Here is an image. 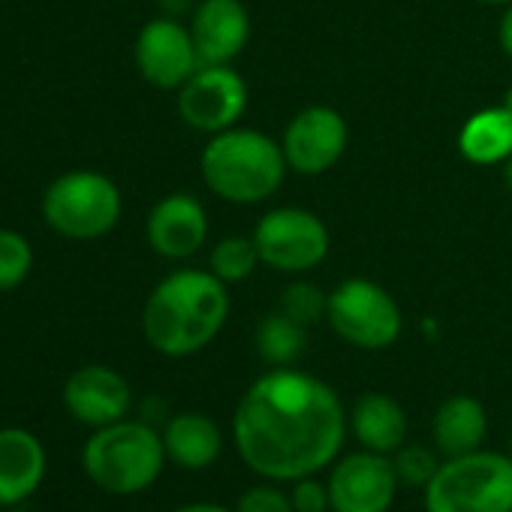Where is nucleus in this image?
I'll return each instance as SVG.
<instances>
[{
    "label": "nucleus",
    "instance_id": "0eeeda50",
    "mask_svg": "<svg viewBox=\"0 0 512 512\" xmlns=\"http://www.w3.org/2000/svg\"><path fill=\"white\" fill-rule=\"evenodd\" d=\"M326 323L356 350H386L401 338L404 317L395 296L368 278H347L329 293Z\"/></svg>",
    "mask_w": 512,
    "mask_h": 512
},
{
    "label": "nucleus",
    "instance_id": "9d476101",
    "mask_svg": "<svg viewBox=\"0 0 512 512\" xmlns=\"http://www.w3.org/2000/svg\"><path fill=\"white\" fill-rule=\"evenodd\" d=\"M326 482L332 512H389L401 488L392 455L371 449L338 455Z\"/></svg>",
    "mask_w": 512,
    "mask_h": 512
},
{
    "label": "nucleus",
    "instance_id": "4468645a",
    "mask_svg": "<svg viewBox=\"0 0 512 512\" xmlns=\"http://www.w3.org/2000/svg\"><path fill=\"white\" fill-rule=\"evenodd\" d=\"M145 238L163 260H190L208 241V214L193 193H169L154 202Z\"/></svg>",
    "mask_w": 512,
    "mask_h": 512
},
{
    "label": "nucleus",
    "instance_id": "393cba45",
    "mask_svg": "<svg viewBox=\"0 0 512 512\" xmlns=\"http://www.w3.org/2000/svg\"><path fill=\"white\" fill-rule=\"evenodd\" d=\"M398 482L407 488H425L431 482V476L440 467V452L425 446V443H404L395 455H392Z\"/></svg>",
    "mask_w": 512,
    "mask_h": 512
},
{
    "label": "nucleus",
    "instance_id": "39448f33",
    "mask_svg": "<svg viewBox=\"0 0 512 512\" xmlns=\"http://www.w3.org/2000/svg\"><path fill=\"white\" fill-rule=\"evenodd\" d=\"M425 512H512V455L476 449L443 458L422 488Z\"/></svg>",
    "mask_w": 512,
    "mask_h": 512
},
{
    "label": "nucleus",
    "instance_id": "aec40b11",
    "mask_svg": "<svg viewBox=\"0 0 512 512\" xmlns=\"http://www.w3.org/2000/svg\"><path fill=\"white\" fill-rule=\"evenodd\" d=\"M458 151L473 166H503L512 154V109L500 103L473 112L461 124Z\"/></svg>",
    "mask_w": 512,
    "mask_h": 512
},
{
    "label": "nucleus",
    "instance_id": "a211bd4d",
    "mask_svg": "<svg viewBox=\"0 0 512 512\" xmlns=\"http://www.w3.org/2000/svg\"><path fill=\"white\" fill-rule=\"evenodd\" d=\"M488 434V413L473 395H449L431 419V440L440 458H455L482 449Z\"/></svg>",
    "mask_w": 512,
    "mask_h": 512
},
{
    "label": "nucleus",
    "instance_id": "5701e85b",
    "mask_svg": "<svg viewBox=\"0 0 512 512\" xmlns=\"http://www.w3.org/2000/svg\"><path fill=\"white\" fill-rule=\"evenodd\" d=\"M34 269V247L16 229H0V293H10L28 281Z\"/></svg>",
    "mask_w": 512,
    "mask_h": 512
},
{
    "label": "nucleus",
    "instance_id": "423d86ee",
    "mask_svg": "<svg viewBox=\"0 0 512 512\" xmlns=\"http://www.w3.org/2000/svg\"><path fill=\"white\" fill-rule=\"evenodd\" d=\"M124 214L118 184L97 169H73L55 178L43 196V220L70 241L109 235Z\"/></svg>",
    "mask_w": 512,
    "mask_h": 512
},
{
    "label": "nucleus",
    "instance_id": "9b49d317",
    "mask_svg": "<svg viewBox=\"0 0 512 512\" xmlns=\"http://www.w3.org/2000/svg\"><path fill=\"white\" fill-rule=\"evenodd\" d=\"M133 61L139 76L160 91H178L202 67L190 28L172 16L142 25L133 46Z\"/></svg>",
    "mask_w": 512,
    "mask_h": 512
},
{
    "label": "nucleus",
    "instance_id": "7c9ffc66",
    "mask_svg": "<svg viewBox=\"0 0 512 512\" xmlns=\"http://www.w3.org/2000/svg\"><path fill=\"white\" fill-rule=\"evenodd\" d=\"M479 4H488V7H509L512 0H479Z\"/></svg>",
    "mask_w": 512,
    "mask_h": 512
},
{
    "label": "nucleus",
    "instance_id": "b1692460",
    "mask_svg": "<svg viewBox=\"0 0 512 512\" xmlns=\"http://www.w3.org/2000/svg\"><path fill=\"white\" fill-rule=\"evenodd\" d=\"M326 308H329V293H323L311 281H293L281 293V302H278V311H284L287 317H293L305 329H311L314 323L326 320Z\"/></svg>",
    "mask_w": 512,
    "mask_h": 512
},
{
    "label": "nucleus",
    "instance_id": "ddd939ff",
    "mask_svg": "<svg viewBox=\"0 0 512 512\" xmlns=\"http://www.w3.org/2000/svg\"><path fill=\"white\" fill-rule=\"evenodd\" d=\"M64 410L79 422L94 428L121 422L133 410V389L127 377L109 365H82L76 368L61 389Z\"/></svg>",
    "mask_w": 512,
    "mask_h": 512
},
{
    "label": "nucleus",
    "instance_id": "f03ea898",
    "mask_svg": "<svg viewBox=\"0 0 512 512\" xmlns=\"http://www.w3.org/2000/svg\"><path fill=\"white\" fill-rule=\"evenodd\" d=\"M226 320V284L211 269H178L151 290L142 308V335L160 356L187 359L205 350Z\"/></svg>",
    "mask_w": 512,
    "mask_h": 512
},
{
    "label": "nucleus",
    "instance_id": "dca6fc26",
    "mask_svg": "<svg viewBox=\"0 0 512 512\" xmlns=\"http://www.w3.org/2000/svg\"><path fill=\"white\" fill-rule=\"evenodd\" d=\"M187 28L202 64H232L250 40V13L241 0H199Z\"/></svg>",
    "mask_w": 512,
    "mask_h": 512
},
{
    "label": "nucleus",
    "instance_id": "473e14b6",
    "mask_svg": "<svg viewBox=\"0 0 512 512\" xmlns=\"http://www.w3.org/2000/svg\"><path fill=\"white\" fill-rule=\"evenodd\" d=\"M509 455H512V437H509Z\"/></svg>",
    "mask_w": 512,
    "mask_h": 512
},
{
    "label": "nucleus",
    "instance_id": "2eb2a0df",
    "mask_svg": "<svg viewBox=\"0 0 512 512\" xmlns=\"http://www.w3.org/2000/svg\"><path fill=\"white\" fill-rule=\"evenodd\" d=\"M49 473V452L43 440L19 425L0 428V509L31 500Z\"/></svg>",
    "mask_w": 512,
    "mask_h": 512
},
{
    "label": "nucleus",
    "instance_id": "c85d7f7f",
    "mask_svg": "<svg viewBox=\"0 0 512 512\" xmlns=\"http://www.w3.org/2000/svg\"><path fill=\"white\" fill-rule=\"evenodd\" d=\"M172 512H235V509H226V506H220V503H205V500H199V503L175 506Z\"/></svg>",
    "mask_w": 512,
    "mask_h": 512
},
{
    "label": "nucleus",
    "instance_id": "6ab92c4d",
    "mask_svg": "<svg viewBox=\"0 0 512 512\" xmlns=\"http://www.w3.org/2000/svg\"><path fill=\"white\" fill-rule=\"evenodd\" d=\"M163 446L166 458L181 470H205L223 452L220 425L205 413H175L163 422Z\"/></svg>",
    "mask_w": 512,
    "mask_h": 512
},
{
    "label": "nucleus",
    "instance_id": "1a4fd4ad",
    "mask_svg": "<svg viewBox=\"0 0 512 512\" xmlns=\"http://www.w3.org/2000/svg\"><path fill=\"white\" fill-rule=\"evenodd\" d=\"M247 112V85L232 64H202L178 88V115L199 133H223L238 127Z\"/></svg>",
    "mask_w": 512,
    "mask_h": 512
},
{
    "label": "nucleus",
    "instance_id": "f8f14e48",
    "mask_svg": "<svg viewBox=\"0 0 512 512\" xmlns=\"http://www.w3.org/2000/svg\"><path fill=\"white\" fill-rule=\"evenodd\" d=\"M350 130L338 109L332 106H308L302 109L284 130L281 148L287 166L296 175L314 178L329 172L347 151Z\"/></svg>",
    "mask_w": 512,
    "mask_h": 512
},
{
    "label": "nucleus",
    "instance_id": "f3484780",
    "mask_svg": "<svg viewBox=\"0 0 512 512\" xmlns=\"http://www.w3.org/2000/svg\"><path fill=\"white\" fill-rule=\"evenodd\" d=\"M347 419H350V431L356 443L380 455H395L410 437V422H407L404 407L386 392L359 395Z\"/></svg>",
    "mask_w": 512,
    "mask_h": 512
},
{
    "label": "nucleus",
    "instance_id": "a878e982",
    "mask_svg": "<svg viewBox=\"0 0 512 512\" xmlns=\"http://www.w3.org/2000/svg\"><path fill=\"white\" fill-rule=\"evenodd\" d=\"M235 512H296L290 491H284L278 482H256L244 488L235 500Z\"/></svg>",
    "mask_w": 512,
    "mask_h": 512
},
{
    "label": "nucleus",
    "instance_id": "2f4dec72",
    "mask_svg": "<svg viewBox=\"0 0 512 512\" xmlns=\"http://www.w3.org/2000/svg\"><path fill=\"white\" fill-rule=\"evenodd\" d=\"M503 106L512 109V82H509V88H506V94H503Z\"/></svg>",
    "mask_w": 512,
    "mask_h": 512
},
{
    "label": "nucleus",
    "instance_id": "c756f323",
    "mask_svg": "<svg viewBox=\"0 0 512 512\" xmlns=\"http://www.w3.org/2000/svg\"><path fill=\"white\" fill-rule=\"evenodd\" d=\"M500 172H503V184H506V187L512 190V154H509V157L503 160V166H500Z\"/></svg>",
    "mask_w": 512,
    "mask_h": 512
},
{
    "label": "nucleus",
    "instance_id": "bb28decb",
    "mask_svg": "<svg viewBox=\"0 0 512 512\" xmlns=\"http://www.w3.org/2000/svg\"><path fill=\"white\" fill-rule=\"evenodd\" d=\"M290 500L296 512H332V500H329V482L314 476H302L296 482H290Z\"/></svg>",
    "mask_w": 512,
    "mask_h": 512
},
{
    "label": "nucleus",
    "instance_id": "cd10ccee",
    "mask_svg": "<svg viewBox=\"0 0 512 512\" xmlns=\"http://www.w3.org/2000/svg\"><path fill=\"white\" fill-rule=\"evenodd\" d=\"M497 43H500L503 55L512 58V4L503 7V19H500V28H497Z\"/></svg>",
    "mask_w": 512,
    "mask_h": 512
},
{
    "label": "nucleus",
    "instance_id": "412c9836",
    "mask_svg": "<svg viewBox=\"0 0 512 512\" xmlns=\"http://www.w3.org/2000/svg\"><path fill=\"white\" fill-rule=\"evenodd\" d=\"M253 344L266 365L293 368L308 350V329L302 323H296L293 317H287L284 311H275L256 323Z\"/></svg>",
    "mask_w": 512,
    "mask_h": 512
},
{
    "label": "nucleus",
    "instance_id": "4be33fe9",
    "mask_svg": "<svg viewBox=\"0 0 512 512\" xmlns=\"http://www.w3.org/2000/svg\"><path fill=\"white\" fill-rule=\"evenodd\" d=\"M256 266H263L260 260V250H256L253 238L244 235H226L220 238L211 253H208V269L229 287V284H241L247 281Z\"/></svg>",
    "mask_w": 512,
    "mask_h": 512
},
{
    "label": "nucleus",
    "instance_id": "f257e3e1",
    "mask_svg": "<svg viewBox=\"0 0 512 512\" xmlns=\"http://www.w3.org/2000/svg\"><path fill=\"white\" fill-rule=\"evenodd\" d=\"M347 428L350 419L338 392L296 365L256 377L232 413L238 458L269 482H296L332 467Z\"/></svg>",
    "mask_w": 512,
    "mask_h": 512
},
{
    "label": "nucleus",
    "instance_id": "7ed1b4c3",
    "mask_svg": "<svg viewBox=\"0 0 512 512\" xmlns=\"http://www.w3.org/2000/svg\"><path fill=\"white\" fill-rule=\"evenodd\" d=\"M205 187L232 205H260L275 196L287 178V157L272 136L229 127L214 133L199 157Z\"/></svg>",
    "mask_w": 512,
    "mask_h": 512
},
{
    "label": "nucleus",
    "instance_id": "6e6552de",
    "mask_svg": "<svg viewBox=\"0 0 512 512\" xmlns=\"http://www.w3.org/2000/svg\"><path fill=\"white\" fill-rule=\"evenodd\" d=\"M253 244L263 266L281 275H305L317 269L332 247L329 226L308 208L284 205L266 211L253 226Z\"/></svg>",
    "mask_w": 512,
    "mask_h": 512
},
{
    "label": "nucleus",
    "instance_id": "20e7f679",
    "mask_svg": "<svg viewBox=\"0 0 512 512\" xmlns=\"http://www.w3.org/2000/svg\"><path fill=\"white\" fill-rule=\"evenodd\" d=\"M166 461L163 434L145 419H121L94 428L82 446L85 476L115 497L148 491L163 476Z\"/></svg>",
    "mask_w": 512,
    "mask_h": 512
}]
</instances>
